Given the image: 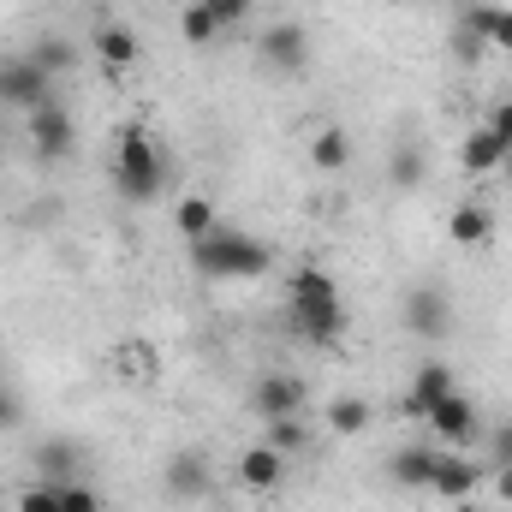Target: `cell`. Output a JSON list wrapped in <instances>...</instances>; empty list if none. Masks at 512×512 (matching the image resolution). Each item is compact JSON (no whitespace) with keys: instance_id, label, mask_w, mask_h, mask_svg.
<instances>
[{"instance_id":"cell-1","label":"cell","mask_w":512,"mask_h":512,"mask_svg":"<svg viewBox=\"0 0 512 512\" xmlns=\"http://www.w3.org/2000/svg\"><path fill=\"white\" fill-rule=\"evenodd\" d=\"M286 304H292V328H298L310 346H334V340H340V328H346V298H340L334 274L298 268L292 286H286Z\"/></svg>"},{"instance_id":"cell-2","label":"cell","mask_w":512,"mask_h":512,"mask_svg":"<svg viewBox=\"0 0 512 512\" xmlns=\"http://www.w3.org/2000/svg\"><path fill=\"white\" fill-rule=\"evenodd\" d=\"M268 262H274L268 245L239 233V227H215L209 239L191 245V268L203 280H256V274H268Z\"/></svg>"},{"instance_id":"cell-3","label":"cell","mask_w":512,"mask_h":512,"mask_svg":"<svg viewBox=\"0 0 512 512\" xmlns=\"http://www.w3.org/2000/svg\"><path fill=\"white\" fill-rule=\"evenodd\" d=\"M161 185H167V155H161V143L143 126H126L120 131V149H114V191H120L126 203H155Z\"/></svg>"},{"instance_id":"cell-4","label":"cell","mask_w":512,"mask_h":512,"mask_svg":"<svg viewBox=\"0 0 512 512\" xmlns=\"http://www.w3.org/2000/svg\"><path fill=\"white\" fill-rule=\"evenodd\" d=\"M48 102H54V78H48L30 54H6V60H0V108L36 114V108H48Z\"/></svg>"},{"instance_id":"cell-5","label":"cell","mask_w":512,"mask_h":512,"mask_svg":"<svg viewBox=\"0 0 512 512\" xmlns=\"http://www.w3.org/2000/svg\"><path fill=\"white\" fill-rule=\"evenodd\" d=\"M256 54H262V66H268L274 78H304L310 60H316L304 24H268V30L256 36Z\"/></svg>"},{"instance_id":"cell-6","label":"cell","mask_w":512,"mask_h":512,"mask_svg":"<svg viewBox=\"0 0 512 512\" xmlns=\"http://www.w3.org/2000/svg\"><path fill=\"white\" fill-rule=\"evenodd\" d=\"M399 316H405V328L417 340H447L453 334V298L441 286H411L405 304H399Z\"/></svg>"},{"instance_id":"cell-7","label":"cell","mask_w":512,"mask_h":512,"mask_svg":"<svg viewBox=\"0 0 512 512\" xmlns=\"http://www.w3.org/2000/svg\"><path fill=\"white\" fill-rule=\"evenodd\" d=\"M30 149H36V161H72V149H78V126H72V114L60 108V102H48V108H36L30 114Z\"/></svg>"},{"instance_id":"cell-8","label":"cell","mask_w":512,"mask_h":512,"mask_svg":"<svg viewBox=\"0 0 512 512\" xmlns=\"http://www.w3.org/2000/svg\"><path fill=\"white\" fill-rule=\"evenodd\" d=\"M304 382L298 376H256L251 387V411L262 423H274V417H304Z\"/></svg>"},{"instance_id":"cell-9","label":"cell","mask_w":512,"mask_h":512,"mask_svg":"<svg viewBox=\"0 0 512 512\" xmlns=\"http://www.w3.org/2000/svg\"><path fill=\"white\" fill-rule=\"evenodd\" d=\"M447 393H459V376H453L447 364H423V370L411 376V387H405V399H399V411L423 423V417H429V411H435V405H441Z\"/></svg>"},{"instance_id":"cell-10","label":"cell","mask_w":512,"mask_h":512,"mask_svg":"<svg viewBox=\"0 0 512 512\" xmlns=\"http://www.w3.org/2000/svg\"><path fill=\"white\" fill-rule=\"evenodd\" d=\"M423 423H429V435H435L441 447H465V441L477 435V411H471V399H465V393H447Z\"/></svg>"},{"instance_id":"cell-11","label":"cell","mask_w":512,"mask_h":512,"mask_svg":"<svg viewBox=\"0 0 512 512\" xmlns=\"http://www.w3.org/2000/svg\"><path fill=\"white\" fill-rule=\"evenodd\" d=\"M209 483H215V477H209V459H203V453H191V447H185V453H173V459H167V471H161V489H167L173 501H203V495H209Z\"/></svg>"},{"instance_id":"cell-12","label":"cell","mask_w":512,"mask_h":512,"mask_svg":"<svg viewBox=\"0 0 512 512\" xmlns=\"http://www.w3.org/2000/svg\"><path fill=\"white\" fill-rule=\"evenodd\" d=\"M483 489V465L459 459V453H435V471H429V495H447V501H465Z\"/></svg>"},{"instance_id":"cell-13","label":"cell","mask_w":512,"mask_h":512,"mask_svg":"<svg viewBox=\"0 0 512 512\" xmlns=\"http://www.w3.org/2000/svg\"><path fill=\"white\" fill-rule=\"evenodd\" d=\"M36 471H42V483H78L84 477V453H78V441H42L36 447Z\"/></svg>"},{"instance_id":"cell-14","label":"cell","mask_w":512,"mask_h":512,"mask_svg":"<svg viewBox=\"0 0 512 512\" xmlns=\"http://www.w3.org/2000/svg\"><path fill=\"white\" fill-rule=\"evenodd\" d=\"M280 471H286V453H274L268 441H256V447H245V453H239V483H245V489H256V495H268V489L280 483Z\"/></svg>"},{"instance_id":"cell-15","label":"cell","mask_w":512,"mask_h":512,"mask_svg":"<svg viewBox=\"0 0 512 512\" xmlns=\"http://www.w3.org/2000/svg\"><path fill=\"white\" fill-rule=\"evenodd\" d=\"M459 161H465V173H495V167H507L512 161V143L501 137V131H471L465 137V149H459Z\"/></svg>"},{"instance_id":"cell-16","label":"cell","mask_w":512,"mask_h":512,"mask_svg":"<svg viewBox=\"0 0 512 512\" xmlns=\"http://www.w3.org/2000/svg\"><path fill=\"white\" fill-rule=\"evenodd\" d=\"M447 239L453 245H489L495 239V209L489 203H459L447 215Z\"/></svg>"},{"instance_id":"cell-17","label":"cell","mask_w":512,"mask_h":512,"mask_svg":"<svg viewBox=\"0 0 512 512\" xmlns=\"http://www.w3.org/2000/svg\"><path fill=\"white\" fill-rule=\"evenodd\" d=\"M435 453H441V447H399V453L387 459V477H393L399 489H429V471H435Z\"/></svg>"},{"instance_id":"cell-18","label":"cell","mask_w":512,"mask_h":512,"mask_svg":"<svg viewBox=\"0 0 512 512\" xmlns=\"http://www.w3.org/2000/svg\"><path fill=\"white\" fill-rule=\"evenodd\" d=\"M310 167L316 173H346L352 167V131H340V126L316 131L310 137Z\"/></svg>"},{"instance_id":"cell-19","label":"cell","mask_w":512,"mask_h":512,"mask_svg":"<svg viewBox=\"0 0 512 512\" xmlns=\"http://www.w3.org/2000/svg\"><path fill=\"white\" fill-rule=\"evenodd\" d=\"M96 60H102L108 72L137 66V36H131L126 24H102V30H96Z\"/></svg>"},{"instance_id":"cell-20","label":"cell","mask_w":512,"mask_h":512,"mask_svg":"<svg viewBox=\"0 0 512 512\" xmlns=\"http://www.w3.org/2000/svg\"><path fill=\"white\" fill-rule=\"evenodd\" d=\"M459 24L483 30V36H489V48H507V54H512V6H465V12H459Z\"/></svg>"},{"instance_id":"cell-21","label":"cell","mask_w":512,"mask_h":512,"mask_svg":"<svg viewBox=\"0 0 512 512\" xmlns=\"http://www.w3.org/2000/svg\"><path fill=\"white\" fill-rule=\"evenodd\" d=\"M173 221H179V233H185L191 245H197V239H209V233L221 227V215H215V203H209V197H185V203L173 209Z\"/></svg>"},{"instance_id":"cell-22","label":"cell","mask_w":512,"mask_h":512,"mask_svg":"<svg viewBox=\"0 0 512 512\" xmlns=\"http://www.w3.org/2000/svg\"><path fill=\"white\" fill-rule=\"evenodd\" d=\"M328 429H334V435H364V429H370V399H358V393L328 399Z\"/></svg>"},{"instance_id":"cell-23","label":"cell","mask_w":512,"mask_h":512,"mask_svg":"<svg viewBox=\"0 0 512 512\" xmlns=\"http://www.w3.org/2000/svg\"><path fill=\"white\" fill-rule=\"evenodd\" d=\"M48 495H54V512H102V495L78 477V483H48Z\"/></svg>"},{"instance_id":"cell-24","label":"cell","mask_w":512,"mask_h":512,"mask_svg":"<svg viewBox=\"0 0 512 512\" xmlns=\"http://www.w3.org/2000/svg\"><path fill=\"white\" fill-rule=\"evenodd\" d=\"M268 447L274 453H304L310 447V423L304 417H274L268 423Z\"/></svg>"},{"instance_id":"cell-25","label":"cell","mask_w":512,"mask_h":512,"mask_svg":"<svg viewBox=\"0 0 512 512\" xmlns=\"http://www.w3.org/2000/svg\"><path fill=\"white\" fill-rule=\"evenodd\" d=\"M447 48H453V60H459V66H477V60H483V54H489V36H483V30H471V24H459V18H453V36H447Z\"/></svg>"},{"instance_id":"cell-26","label":"cell","mask_w":512,"mask_h":512,"mask_svg":"<svg viewBox=\"0 0 512 512\" xmlns=\"http://www.w3.org/2000/svg\"><path fill=\"white\" fill-rule=\"evenodd\" d=\"M30 60H36V66H42V72H48V78H54V72H66V66H72V60H78V48H72V42H66V36H42V42H36V48H30Z\"/></svg>"},{"instance_id":"cell-27","label":"cell","mask_w":512,"mask_h":512,"mask_svg":"<svg viewBox=\"0 0 512 512\" xmlns=\"http://www.w3.org/2000/svg\"><path fill=\"white\" fill-rule=\"evenodd\" d=\"M387 179H393L399 191H417V185H423V149H417V143L393 149V167H387Z\"/></svg>"},{"instance_id":"cell-28","label":"cell","mask_w":512,"mask_h":512,"mask_svg":"<svg viewBox=\"0 0 512 512\" xmlns=\"http://www.w3.org/2000/svg\"><path fill=\"white\" fill-rule=\"evenodd\" d=\"M197 6L209 12V24H215V30H233L239 18H251V12H256V0H197Z\"/></svg>"},{"instance_id":"cell-29","label":"cell","mask_w":512,"mask_h":512,"mask_svg":"<svg viewBox=\"0 0 512 512\" xmlns=\"http://www.w3.org/2000/svg\"><path fill=\"white\" fill-rule=\"evenodd\" d=\"M179 36H185V42H197V48H203V42H215V36H221V30H215V24H209V12H203V6H197V0H191V6H185V18H179Z\"/></svg>"},{"instance_id":"cell-30","label":"cell","mask_w":512,"mask_h":512,"mask_svg":"<svg viewBox=\"0 0 512 512\" xmlns=\"http://www.w3.org/2000/svg\"><path fill=\"white\" fill-rule=\"evenodd\" d=\"M114 364H120L126 376H149V370H155V358H149V346H143V340H126V346L114 352Z\"/></svg>"},{"instance_id":"cell-31","label":"cell","mask_w":512,"mask_h":512,"mask_svg":"<svg viewBox=\"0 0 512 512\" xmlns=\"http://www.w3.org/2000/svg\"><path fill=\"white\" fill-rule=\"evenodd\" d=\"M18 423H24V399H18L12 387H0V435H6V429H18Z\"/></svg>"},{"instance_id":"cell-32","label":"cell","mask_w":512,"mask_h":512,"mask_svg":"<svg viewBox=\"0 0 512 512\" xmlns=\"http://www.w3.org/2000/svg\"><path fill=\"white\" fill-rule=\"evenodd\" d=\"M18 512H54V495H48V483L24 489V495H18Z\"/></svg>"},{"instance_id":"cell-33","label":"cell","mask_w":512,"mask_h":512,"mask_svg":"<svg viewBox=\"0 0 512 512\" xmlns=\"http://www.w3.org/2000/svg\"><path fill=\"white\" fill-rule=\"evenodd\" d=\"M489 447H495V465H512V423H495Z\"/></svg>"},{"instance_id":"cell-34","label":"cell","mask_w":512,"mask_h":512,"mask_svg":"<svg viewBox=\"0 0 512 512\" xmlns=\"http://www.w3.org/2000/svg\"><path fill=\"white\" fill-rule=\"evenodd\" d=\"M489 131H501L512 143V102H495V108H489Z\"/></svg>"},{"instance_id":"cell-35","label":"cell","mask_w":512,"mask_h":512,"mask_svg":"<svg viewBox=\"0 0 512 512\" xmlns=\"http://www.w3.org/2000/svg\"><path fill=\"white\" fill-rule=\"evenodd\" d=\"M495 501H512V465H495Z\"/></svg>"},{"instance_id":"cell-36","label":"cell","mask_w":512,"mask_h":512,"mask_svg":"<svg viewBox=\"0 0 512 512\" xmlns=\"http://www.w3.org/2000/svg\"><path fill=\"white\" fill-rule=\"evenodd\" d=\"M453 6H477V0H453Z\"/></svg>"}]
</instances>
